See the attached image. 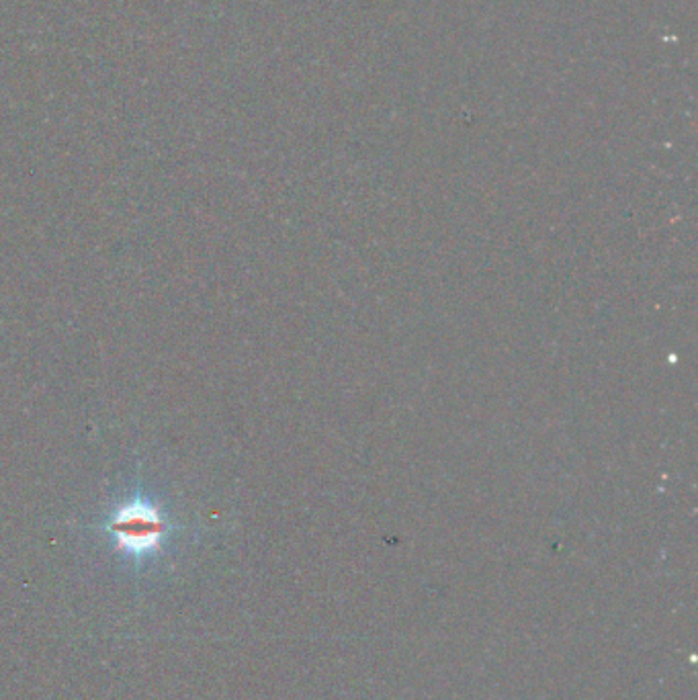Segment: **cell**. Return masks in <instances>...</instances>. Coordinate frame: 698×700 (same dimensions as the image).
<instances>
[{"mask_svg":"<svg viewBox=\"0 0 698 700\" xmlns=\"http://www.w3.org/2000/svg\"><path fill=\"white\" fill-rule=\"evenodd\" d=\"M166 529L168 524L162 514L152 504L142 500L119 508L107 524V531L115 545L123 553L134 557H144L158 551L166 537Z\"/></svg>","mask_w":698,"mask_h":700,"instance_id":"cell-1","label":"cell"}]
</instances>
